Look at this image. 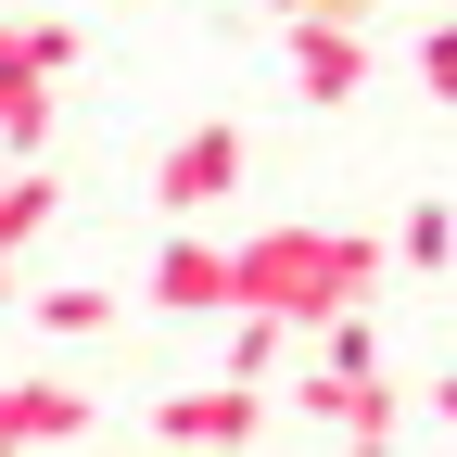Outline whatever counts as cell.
Returning <instances> with one entry per match:
<instances>
[{
	"mask_svg": "<svg viewBox=\"0 0 457 457\" xmlns=\"http://www.w3.org/2000/svg\"><path fill=\"white\" fill-rule=\"evenodd\" d=\"M228 267H242V293H228V305H267V318L318 330L330 305H369L394 254L369 242V228H318V216H293V228H254V242H228Z\"/></svg>",
	"mask_w": 457,
	"mask_h": 457,
	"instance_id": "obj_1",
	"label": "cell"
},
{
	"mask_svg": "<svg viewBox=\"0 0 457 457\" xmlns=\"http://www.w3.org/2000/svg\"><path fill=\"white\" fill-rule=\"evenodd\" d=\"M228 293H242V267H228V242H204V228L179 216V242L153 254V305H165V318H228Z\"/></svg>",
	"mask_w": 457,
	"mask_h": 457,
	"instance_id": "obj_4",
	"label": "cell"
},
{
	"mask_svg": "<svg viewBox=\"0 0 457 457\" xmlns=\"http://www.w3.org/2000/svg\"><path fill=\"white\" fill-rule=\"evenodd\" d=\"M394 267H432V279H445V267H457V216H445V204H407V228H394Z\"/></svg>",
	"mask_w": 457,
	"mask_h": 457,
	"instance_id": "obj_8",
	"label": "cell"
},
{
	"mask_svg": "<svg viewBox=\"0 0 457 457\" xmlns=\"http://www.w3.org/2000/svg\"><path fill=\"white\" fill-rule=\"evenodd\" d=\"M420 89L457 114V26H432V38H420Z\"/></svg>",
	"mask_w": 457,
	"mask_h": 457,
	"instance_id": "obj_9",
	"label": "cell"
},
{
	"mask_svg": "<svg viewBox=\"0 0 457 457\" xmlns=\"http://www.w3.org/2000/svg\"><path fill=\"white\" fill-rule=\"evenodd\" d=\"M432 420H445V432H457V381H432Z\"/></svg>",
	"mask_w": 457,
	"mask_h": 457,
	"instance_id": "obj_11",
	"label": "cell"
},
{
	"mask_svg": "<svg viewBox=\"0 0 457 457\" xmlns=\"http://www.w3.org/2000/svg\"><path fill=\"white\" fill-rule=\"evenodd\" d=\"M267 13H356L369 26V0H267Z\"/></svg>",
	"mask_w": 457,
	"mask_h": 457,
	"instance_id": "obj_10",
	"label": "cell"
},
{
	"mask_svg": "<svg viewBox=\"0 0 457 457\" xmlns=\"http://www.w3.org/2000/svg\"><path fill=\"white\" fill-rule=\"evenodd\" d=\"M153 432H179V445H254L267 432V394L254 381H204V394H165Z\"/></svg>",
	"mask_w": 457,
	"mask_h": 457,
	"instance_id": "obj_5",
	"label": "cell"
},
{
	"mask_svg": "<svg viewBox=\"0 0 457 457\" xmlns=\"http://www.w3.org/2000/svg\"><path fill=\"white\" fill-rule=\"evenodd\" d=\"M102 407L77 381H0V445H77Z\"/></svg>",
	"mask_w": 457,
	"mask_h": 457,
	"instance_id": "obj_6",
	"label": "cell"
},
{
	"mask_svg": "<svg viewBox=\"0 0 457 457\" xmlns=\"http://www.w3.org/2000/svg\"><path fill=\"white\" fill-rule=\"evenodd\" d=\"M38 330L51 343H102L114 330V293H102V279H51V293H38Z\"/></svg>",
	"mask_w": 457,
	"mask_h": 457,
	"instance_id": "obj_7",
	"label": "cell"
},
{
	"mask_svg": "<svg viewBox=\"0 0 457 457\" xmlns=\"http://www.w3.org/2000/svg\"><path fill=\"white\" fill-rule=\"evenodd\" d=\"M293 89L330 114V102H356L369 89V26L356 13H293Z\"/></svg>",
	"mask_w": 457,
	"mask_h": 457,
	"instance_id": "obj_3",
	"label": "cell"
},
{
	"mask_svg": "<svg viewBox=\"0 0 457 457\" xmlns=\"http://www.w3.org/2000/svg\"><path fill=\"white\" fill-rule=\"evenodd\" d=\"M242 165H254V140H242V114H204V128H191L179 153L153 165V204H165V216H216L228 191H242Z\"/></svg>",
	"mask_w": 457,
	"mask_h": 457,
	"instance_id": "obj_2",
	"label": "cell"
},
{
	"mask_svg": "<svg viewBox=\"0 0 457 457\" xmlns=\"http://www.w3.org/2000/svg\"><path fill=\"white\" fill-rule=\"evenodd\" d=\"M0 165H13V153H0Z\"/></svg>",
	"mask_w": 457,
	"mask_h": 457,
	"instance_id": "obj_13",
	"label": "cell"
},
{
	"mask_svg": "<svg viewBox=\"0 0 457 457\" xmlns=\"http://www.w3.org/2000/svg\"><path fill=\"white\" fill-rule=\"evenodd\" d=\"M0 305H13V242H0Z\"/></svg>",
	"mask_w": 457,
	"mask_h": 457,
	"instance_id": "obj_12",
	"label": "cell"
}]
</instances>
